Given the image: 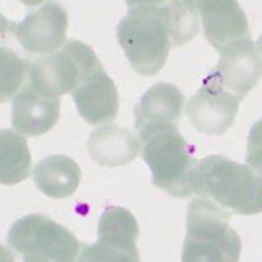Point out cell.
I'll list each match as a JSON object with an SVG mask.
<instances>
[{
    "instance_id": "cell-22",
    "label": "cell",
    "mask_w": 262,
    "mask_h": 262,
    "mask_svg": "<svg viewBox=\"0 0 262 262\" xmlns=\"http://www.w3.org/2000/svg\"><path fill=\"white\" fill-rule=\"evenodd\" d=\"M257 48H259V53L262 54V35L259 37V40H257Z\"/></svg>"
},
{
    "instance_id": "cell-15",
    "label": "cell",
    "mask_w": 262,
    "mask_h": 262,
    "mask_svg": "<svg viewBox=\"0 0 262 262\" xmlns=\"http://www.w3.org/2000/svg\"><path fill=\"white\" fill-rule=\"evenodd\" d=\"M88 152L100 166H124L140 154V140L128 128L105 124L90 135Z\"/></svg>"
},
{
    "instance_id": "cell-21",
    "label": "cell",
    "mask_w": 262,
    "mask_h": 262,
    "mask_svg": "<svg viewBox=\"0 0 262 262\" xmlns=\"http://www.w3.org/2000/svg\"><path fill=\"white\" fill-rule=\"evenodd\" d=\"M23 262H53V260L40 259V257H35V255H23Z\"/></svg>"
},
{
    "instance_id": "cell-6",
    "label": "cell",
    "mask_w": 262,
    "mask_h": 262,
    "mask_svg": "<svg viewBox=\"0 0 262 262\" xmlns=\"http://www.w3.org/2000/svg\"><path fill=\"white\" fill-rule=\"evenodd\" d=\"M7 242L21 255H35L53 262H77L81 243L65 226L40 213H30L11 226Z\"/></svg>"
},
{
    "instance_id": "cell-20",
    "label": "cell",
    "mask_w": 262,
    "mask_h": 262,
    "mask_svg": "<svg viewBox=\"0 0 262 262\" xmlns=\"http://www.w3.org/2000/svg\"><path fill=\"white\" fill-rule=\"evenodd\" d=\"M247 164L262 179V119L253 122L248 131Z\"/></svg>"
},
{
    "instance_id": "cell-17",
    "label": "cell",
    "mask_w": 262,
    "mask_h": 262,
    "mask_svg": "<svg viewBox=\"0 0 262 262\" xmlns=\"http://www.w3.org/2000/svg\"><path fill=\"white\" fill-rule=\"evenodd\" d=\"M32 156L27 138L16 129L0 133V179L4 185L19 184L30 175Z\"/></svg>"
},
{
    "instance_id": "cell-16",
    "label": "cell",
    "mask_w": 262,
    "mask_h": 262,
    "mask_svg": "<svg viewBox=\"0 0 262 262\" xmlns=\"http://www.w3.org/2000/svg\"><path fill=\"white\" fill-rule=\"evenodd\" d=\"M81 166L69 156H48L35 164L33 182L37 189L48 198H69L81 184Z\"/></svg>"
},
{
    "instance_id": "cell-1",
    "label": "cell",
    "mask_w": 262,
    "mask_h": 262,
    "mask_svg": "<svg viewBox=\"0 0 262 262\" xmlns=\"http://www.w3.org/2000/svg\"><path fill=\"white\" fill-rule=\"evenodd\" d=\"M116 33L131 69L145 77L159 74L173 46L168 2H128V14L119 21Z\"/></svg>"
},
{
    "instance_id": "cell-4",
    "label": "cell",
    "mask_w": 262,
    "mask_h": 262,
    "mask_svg": "<svg viewBox=\"0 0 262 262\" xmlns=\"http://www.w3.org/2000/svg\"><path fill=\"white\" fill-rule=\"evenodd\" d=\"M231 217L229 210L205 198L189 203L182 262H238L242 239L229 226Z\"/></svg>"
},
{
    "instance_id": "cell-2",
    "label": "cell",
    "mask_w": 262,
    "mask_h": 262,
    "mask_svg": "<svg viewBox=\"0 0 262 262\" xmlns=\"http://www.w3.org/2000/svg\"><path fill=\"white\" fill-rule=\"evenodd\" d=\"M192 194L236 215L262 212V179L247 163H236L226 156H206L191 173Z\"/></svg>"
},
{
    "instance_id": "cell-9",
    "label": "cell",
    "mask_w": 262,
    "mask_h": 262,
    "mask_svg": "<svg viewBox=\"0 0 262 262\" xmlns=\"http://www.w3.org/2000/svg\"><path fill=\"white\" fill-rule=\"evenodd\" d=\"M12 32L28 54L46 56L67 44L69 16L58 2H44L28 12L21 23H12Z\"/></svg>"
},
{
    "instance_id": "cell-8",
    "label": "cell",
    "mask_w": 262,
    "mask_h": 262,
    "mask_svg": "<svg viewBox=\"0 0 262 262\" xmlns=\"http://www.w3.org/2000/svg\"><path fill=\"white\" fill-rule=\"evenodd\" d=\"M239 101L242 98L226 90L210 72L196 95L191 96L185 107V114L198 131L210 137H217L226 133L232 126L238 116Z\"/></svg>"
},
{
    "instance_id": "cell-10",
    "label": "cell",
    "mask_w": 262,
    "mask_h": 262,
    "mask_svg": "<svg viewBox=\"0 0 262 262\" xmlns=\"http://www.w3.org/2000/svg\"><path fill=\"white\" fill-rule=\"evenodd\" d=\"M212 74L226 90L245 98L262 77V54L252 39H239L221 51V60Z\"/></svg>"
},
{
    "instance_id": "cell-3",
    "label": "cell",
    "mask_w": 262,
    "mask_h": 262,
    "mask_svg": "<svg viewBox=\"0 0 262 262\" xmlns=\"http://www.w3.org/2000/svg\"><path fill=\"white\" fill-rule=\"evenodd\" d=\"M140 156L152 173V184L173 198L192 196L191 173L196 166L192 149L179 126H154L138 133Z\"/></svg>"
},
{
    "instance_id": "cell-18",
    "label": "cell",
    "mask_w": 262,
    "mask_h": 262,
    "mask_svg": "<svg viewBox=\"0 0 262 262\" xmlns=\"http://www.w3.org/2000/svg\"><path fill=\"white\" fill-rule=\"evenodd\" d=\"M168 21H170V32L173 46H184L194 39L200 30V12L198 2L179 0V2H168Z\"/></svg>"
},
{
    "instance_id": "cell-5",
    "label": "cell",
    "mask_w": 262,
    "mask_h": 262,
    "mask_svg": "<svg viewBox=\"0 0 262 262\" xmlns=\"http://www.w3.org/2000/svg\"><path fill=\"white\" fill-rule=\"evenodd\" d=\"M103 69L98 56L81 40H67L61 49L30 63L28 84L42 95L58 96L74 93L90 75Z\"/></svg>"
},
{
    "instance_id": "cell-14",
    "label": "cell",
    "mask_w": 262,
    "mask_h": 262,
    "mask_svg": "<svg viewBox=\"0 0 262 262\" xmlns=\"http://www.w3.org/2000/svg\"><path fill=\"white\" fill-rule=\"evenodd\" d=\"M184 101V93L175 84L156 82L143 93L135 107V128L140 133L154 126H179Z\"/></svg>"
},
{
    "instance_id": "cell-11",
    "label": "cell",
    "mask_w": 262,
    "mask_h": 262,
    "mask_svg": "<svg viewBox=\"0 0 262 262\" xmlns=\"http://www.w3.org/2000/svg\"><path fill=\"white\" fill-rule=\"evenodd\" d=\"M198 12L206 40L219 53L231 42L250 39L248 19L234 0H201L198 2Z\"/></svg>"
},
{
    "instance_id": "cell-7",
    "label": "cell",
    "mask_w": 262,
    "mask_h": 262,
    "mask_svg": "<svg viewBox=\"0 0 262 262\" xmlns=\"http://www.w3.org/2000/svg\"><path fill=\"white\" fill-rule=\"evenodd\" d=\"M138 222L128 212L114 210L98 221V239L84 245L77 262H140Z\"/></svg>"
},
{
    "instance_id": "cell-12",
    "label": "cell",
    "mask_w": 262,
    "mask_h": 262,
    "mask_svg": "<svg viewBox=\"0 0 262 262\" xmlns=\"http://www.w3.org/2000/svg\"><path fill=\"white\" fill-rule=\"evenodd\" d=\"M60 98L48 96L25 84L12 100V128L23 137H40L60 119Z\"/></svg>"
},
{
    "instance_id": "cell-19",
    "label": "cell",
    "mask_w": 262,
    "mask_h": 262,
    "mask_svg": "<svg viewBox=\"0 0 262 262\" xmlns=\"http://www.w3.org/2000/svg\"><path fill=\"white\" fill-rule=\"evenodd\" d=\"M0 63H2V101L14 100L21 91L25 74L30 69V63L19 56L16 51L4 46L0 49Z\"/></svg>"
},
{
    "instance_id": "cell-13",
    "label": "cell",
    "mask_w": 262,
    "mask_h": 262,
    "mask_svg": "<svg viewBox=\"0 0 262 262\" xmlns=\"http://www.w3.org/2000/svg\"><path fill=\"white\" fill-rule=\"evenodd\" d=\"M72 98L77 105L79 116L91 126L112 124L119 114V93L103 69L90 75L72 93Z\"/></svg>"
}]
</instances>
